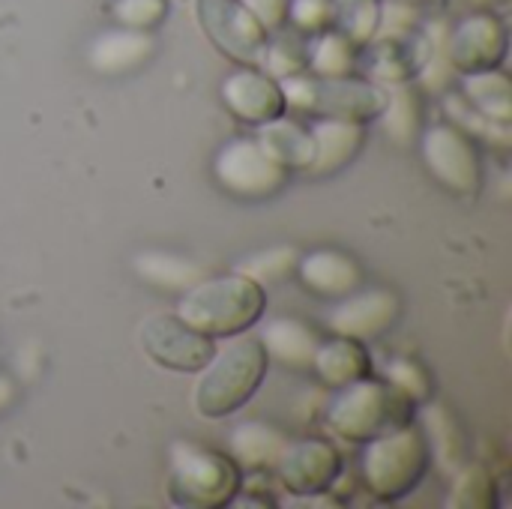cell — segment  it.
I'll return each instance as SVG.
<instances>
[{
	"label": "cell",
	"instance_id": "obj_9",
	"mask_svg": "<svg viewBox=\"0 0 512 509\" xmlns=\"http://www.w3.org/2000/svg\"><path fill=\"white\" fill-rule=\"evenodd\" d=\"M144 354L168 372H201L216 351V339L189 327L177 312L150 315L141 324Z\"/></svg>",
	"mask_w": 512,
	"mask_h": 509
},
{
	"label": "cell",
	"instance_id": "obj_3",
	"mask_svg": "<svg viewBox=\"0 0 512 509\" xmlns=\"http://www.w3.org/2000/svg\"><path fill=\"white\" fill-rule=\"evenodd\" d=\"M414 417L417 405L390 381H378L372 375L339 387L336 399L327 408L330 432H336L348 444H369L414 423Z\"/></svg>",
	"mask_w": 512,
	"mask_h": 509
},
{
	"label": "cell",
	"instance_id": "obj_15",
	"mask_svg": "<svg viewBox=\"0 0 512 509\" xmlns=\"http://www.w3.org/2000/svg\"><path fill=\"white\" fill-rule=\"evenodd\" d=\"M156 51V39L150 30L117 27L99 33L87 48V63L102 75H123L144 66Z\"/></svg>",
	"mask_w": 512,
	"mask_h": 509
},
{
	"label": "cell",
	"instance_id": "obj_30",
	"mask_svg": "<svg viewBox=\"0 0 512 509\" xmlns=\"http://www.w3.org/2000/svg\"><path fill=\"white\" fill-rule=\"evenodd\" d=\"M492 495H495L492 477L483 468H477V465L462 468L456 489H453V498H450V507H489V504H495Z\"/></svg>",
	"mask_w": 512,
	"mask_h": 509
},
{
	"label": "cell",
	"instance_id": "obj_17",
	"mask_svg": "<svg viewBox=\"0 0 512 509\" xmlns=\"http://www.w3.org/2000/svg\"><path fill=\"white\" fill-rule=\"evenodd\" d=\"M294 273L300 276V282L309 291H315L321 297H333V300H339L363 285L360 264L351 255L336 252V249H315L309 255H300Z\"/></svg>",
	"mask_w": 512,
	"mask_h": 509
},
{
	"label": "cell",
	"instance_id": "obj_25",
	"mask_svg": "<svg viewBox=\"0 0 512 509\" xmlns=\"http://www.w3.org/2000/svg\"><path fill=\"white\" fill-rule=\"evenodd\" d=\"M333 21L354 45L375 39L381 24V0H333Z\"/></svg>",
	"mask_w": 512,
	"mask_h": 509
},
{
	"label": "cell",
	"instance_id": "obj_31",
	"mask_svg": "<svg viewBox=\"0 0 512 509\" xmlns=\"http://www.w3.org/2000/svg\"><path fill=\"white\" fill-rule=\"evenodd\" d=\"M288 18L300 30H321L333 21V0H288Z\"/></svg>",
	"mask_w": 512,
	"mask_h": 509
},
{
	"label": "cell",
	"instance_id": "obj_2",
	"mask_svg": "<svg viewBox=\"0 0 512 509\" xmlns=\"http://www.w3.org/2000/svg\"><path fill=\"white\" fill-rule=\"evenodd\" d=\"M267 309V291L255 279L243 273H228L216 279H201L189 291H183L177 303V315L210 339H228L249 333Z\"/></svg>",
	"mask_w": 512,
	"mask_h": 509
},
{
	"label": "cell",
	"instance_id": "obj_27",
	"mask_svg": "<svg viewBox=\"0 0 512 509\" xmlns=\"http://www.w3.org/2000/svg\"><path fill=\"white\" fill-rule=\"evenodd\" d=\"M297 258H300L297 249L276 246V249L249 255L246 261H240L237 264V273L255 279L258 285H264V282H288L294 276V270H297Z\"/></svg>",
	"mask_w": 512,
	"mask_h": 509
},
{
	"label": "cell",
	"instance_id": "obj_24",
	"mask_svg": "<svg viewBox=\"0 0 512 509\" xmlns=\"http://www.w3.org/2000/svg\"><path fill=\"white\" fill-rule=\"evenodd\" d=\"M387 90V99H384V111H381V120H384V129L393 141L399 144H411L417 135H420V96L414 93V87L408 81H399V84H384Z\"/></svg>",
	"mask_w": 512,
	"mask_h": 509
},
{
	"label": "cell",
	"instance_id": "obj_11",
	"mask_svg": "<svg viewBox=\"0 0 512 509\" xmlns=\"http://www.w3.org/2000/svg\"><path fill=\"white\" fill-rule=\"evenodd\" d=\"M273 471L279 483L297 498L324 495L342 477V453L330 441H321V438L288 441Z\"/></svg>",
	"mask_w": 512,
	"mask_h": 509
},
{
	"label": "cell",
	"instance_id": "obj_23",
	"mask_svg": "<svg viewBox=\"0 0 512 509\" xmlns=\"http://www.w3.org/2000/svg\"><path fill=\"white\" fill-rule=\"evenodd\" d=\"M465 96L471 99L474 111L510 126L512 120V93H510V78L498 69H486V72H468L465 75Z\"/></svg>",
	"mask_w": 512,
	"mask_h": 509
},
{
	"label": "cell",
	"instance_id": "obj_13",
	"mask_svg": "<svg viewBox=\"0 0 512 509\" xmlns=\"http://www.w3.org/2000/svg\"><path fill=\"white\" fill-rule=\"evenodd\" d=\"M399 318V297L387 288H366V291H351L339 297L333 312L327 315V324L336 336L348 339H378L393 327Z\"/></svg>",
	"mask_w": 512,
	"mask_h": 509
},
{
	"label": "cell",
	"instance_id": "obj_26",
	"mask_svg": "<svg viewBox=\"0 0 512 509\" xmlns=\"http://www.w3.org/2000/svg\"><path fill=\"white\" fill-rule=\"evenodd\" d=\"M306 60L315 75H324V78L348 75L354 66V42L348 36H342L339 30L315 36V42L306 51Z\"/></svg>",
	"mask_w": 512,
	"mask_h": 509
},
{
	"label": "cell",
	"instance_id": "obj_18",
	"mask_svg": "<svg viewBox=\"0 0 512 509\" xmlns=\"http://www.w3.org/2000/svg\"><path fill=\"white\" fill-rule=\"evenodd\" d=\"M258 342L264 345L267 357L291 366V369H312L315 351L321 345L318 333L297 321V318H273L261 327Z\"/></svg>",
	"mask_w": 512,
	"mask_h": 509
},
{
	"label": "cell",
	"instance_id": "obj_1",
	"mask_svg": "<svg viewBox=\"0 0 512 509\" xmlns=\"http://www.w3.org/2000/svg\"><path fill=\"white\" fill-rule=\"evenodd\" d=\"M219 342L222 345H216L192 390V405L207 420H225L246 408L270 369V357L258 336L240 333Z\"/></svg>",
	"mask_w": 512,
	"mask_h": 509
},
{
	"label": "cell",
	"instance_id": "obj_20",
	"mask_svg": "<svg viewBox=\"0 0 512 509\" xmlns=\"http://www.w3.org/2000/svg\"><path fill=\"white\" fill-rule=\"evenodd\" d=\"M258 144L285 168V171H309L315 159V141L306 126L288 120L285 114L258 126Z\"/></svg>",
	"mask_w": 512,
	"mask_h": 509
},
{
	"label": "cell",
	"instance_id": "obj_34",
	"mask_svg": "<svg viewBox=\"0 0 512 509\" xmlns=\"http://www.w3.org/2000/svg\"><path fill=\"white\" fill-rule=\"evenodd\" d=\"M486 3H489V0H486Z\"/></svg>",
	"mask_w": 512,
	"mask_h": 509
},
{
	"label": "cell",
	"instance_id": "obj_10",
	"mask_svg": "<svg viewBox=\"0 0 512 509\" xmlns=\"http://www.w3.org/2000/svg\"><path fill=\"white\" fill-rule=\"evenodd\" d=\"M420 150L435 180H441L447 189L459 195H474L483 186L480 156L468 132H462L459 126H450V123L429 126L420 138Z\"/></svg>",
	"mask_w": 512,
	"mask_h": 509
},
{
	"label": "cell",
	"instance_id": "obj_22",
	"mask_svg": "<svg viewBox=\"0 0 512 509\" xmlns=\"http://www.w3.org/2000/svg\"><path fill=\"white\" fill-rule=\"evenodd\" d=\"M135 273L165 291H189L192 285H198L204 279L201 264L183 258V255H171V252H141L132 261Z\"/></svg>",
	"mask_w": 512,
	"mask_h": 509
},
{
	"label": "cell",
	"instance_id": "obj_33",
	"mask_svg": "<svg viewBox=\"0 0 512 509\" xmlns=\"http://www.w3.org/2000/svg\"><path fill=\"white\" fill-rule=\"evenodd\" d=\"M12 399H15V384L0 372V411H6L12 405Z\"/></svg>",
	"mask_w": 512,
	"mask_h": 509
},
{
	"label": "cell",
	"instance_id": "obj_29",
	"mask_svg": "<svg viewBox=\"0 0 512 509\" xmlns=\"http://www.w3.org/2000/svg\"><path fill=\"white\" fill-rule=\"evenodd\" d=\"M111 15L120 21V27L132 30H150L165 21L168 0H114Z\"/></svg>",
	"mask_w": 512,
	"mask_h": 509
},
{
	"label": "cell",
	"instance_id": "obj_12",
	"mask_svg": "<svg viewBox=\"0 0 512 509\" xmlns=\"http://www.w3.org/2000/svg\"><path fill=\"white\" fill-rule=\"evenodd\" d=\"M504 57H507V24L489 12L462 18L447 39V63L462 75L498 69Z\"/></svg>",
	"mask_w": 512,
	"mask_h": 509
},
{
	"label": "cell",
	"instance_id": "obj_7",
	"mask_svg": "<svg viewBox=\"0 0 512 509\" xmlns=\"http://www.w3.org/2000/svg\"><path fill=\"white\" fill-rule=\"evenodd\" d=\"M198 21L210 42L243 66H261L270 30L252 15L243 0H195Z\"/></svg>",
	"mask_w": 512,
	"mask_h": 509
},
{
	"label": "cell",
	"instance_id": "obj_21",
	"mask_svg": "<svg viewBox=\"0 0 512 509\" xmlns=\"http://www.w3.org/2000/svg\"><path fill=\"white\" fill-rule=\"evenodd\" d=\"M288 438L264 423H240L228 438V456L240 471L264 474L276 465Z\"/></svg>",
	"mask_w": 512,
	"mask_h": 509
},
{
	"label": "cell",
	"instance_id": "obj_16",
	"mask_svg": "<svg viewBox=\"0 0 512 509\" xmlns=\"http://www.w3.org/2000/svg\"><path fill=\"white\" fill-rule=\"evenodd\" d=\"M315 141V159L309 165V174L330 177L342 171L366 144V123L357 120H339V117H321L312 129Z\"/></svg>",
	"mask_w": 512,
	"mask_h": 509
},
{
	"label": "cell",
	"instance_id": "obj_28",
	"mask_svg": "<svg viewBox=\"0 0 512 509\" xmlns=\"http://www.w3.org/2000/svg\"><path fill=\"white\" fill-rule=\"evenodd\" d=\"M387 381L405 393L414 405L420 402H429L432 399V378L426 375V369L414 360H393L387 366Z\"/></svg>",
	"mask_w": 512,
	"mask_h": 509
},
{
	"label": "cell",
	"instance_id": "obj_14",
	"mask_svg": "<svg viewBox=\"0 0 512 509\" xmlns=\"http://www.w3.org/2000/svg\"><path fill=\"white\" fill-rule=\"evenodd\" d=\"M222 102L225 108L252 126H261L279 114H285V96L273 75L258 66H243L222 81Z\"/></svg>",
	"mask_w": 512,
	"mask_h": 509
},
{
	"label": "cell",
	"instance_id": "obj_8",
	"mask_svg": "<svg viewBox=\"0 0 512 509\" xmlns=\"http://www.w3.org/2000/svg\"><path fill=\"white\" fill-rule=\"evenodd\" d=\"M213 174L225 192L249 201L276 195L288 180V171L258 144V138L228 141L213 159Z\"/></svg>",
	"mask_w": 512,
	"mask_h": 509
},
{
	"label": "cell",
	"instance_id": "obj_4",
	"mask_svg": "<svg viewBox=\"0 0 512 509\" xmlns=\"http://www.w3.org/2000/svg\"><path fill=\"white\" fill-rule=\"evenodd\" d=\"M432 465V447L414 423L381 435L366 444L363 453V477L372 495L381 501L408 498L426 477Z\"/></svg>",
	"mask_w": 512,
	"mask_h": 509
},
{
	"label": "cell",
	"instance_id": "obj_19",
	"mask_svg": "<svg viewBox=\"0 0 512 509\" xmlns=\"http://www.w3.org/2000/svg\"><path fill=\"white\" fill-rule=\"evenodd\" d=\"M312 369L327 387H345L351 381H360L372 375V357L360 339L333 336L330 342H321L312 360Z\"/></svg>",
	"mask_w": 512,
	"mask_h": 509
},
{
	"label": "cell",
	"instance_id": "obj_32",
	"mask_svg": "<svg viewBox=\"0 0 512 509\" xmlns=\"http://www.w3.org/2000/svg\"><path fill=\"white\" fill-rule=\"evenodd\" d=\"M243 3L267 30H279L288 21V0H243Z\"/></svg>",
	"mask_w": 512,
	"mask_h": 509
},
{
	"label": "cell",
	"instance_id": "obj_5",
	"mask_svg": "<svg viewBox=\"0 0 512 509\" xmlns=\"http://www.w3.org/2000/svg\"><path fill=\"white\" fill-rule=\"evenodd\" d=\"M243 471L231 462V456L177 441L171 447V474L168 492L174 504L201 509L228 507L240 495Z\"/></svg>",
	"mask_w": 512,
	"mask_h": 509
},
{
	"label": "cell",
	"instance_id": "obj_6",
	"mask_svg": "<svg viewBox=\"0 0 512 509\" xmlns=\"http://www.w3.org/2000/svg\"><path fill=\"white\" fill-rule=\"evenodd\" d=\"M285 108L321 114V117H339V120H357L369 123L381 117L387 90L381 84L357 81L348 75L324 78V75H288L279 78Z\"/></svg>",
	"mask_w": 512,
	"mask_h": 509
}]
</instances>
